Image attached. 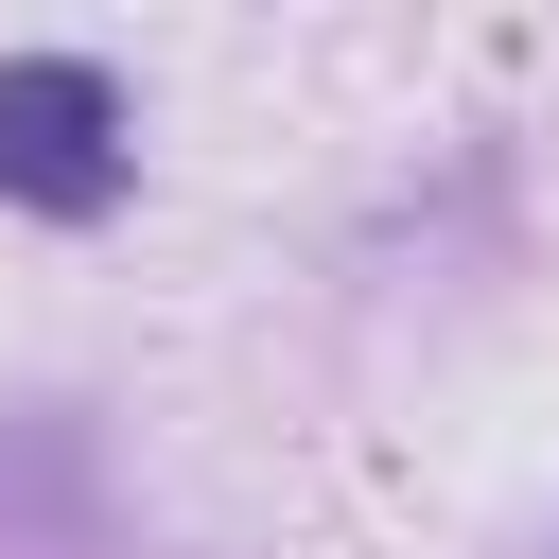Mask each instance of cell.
Segmentation results:
<instances>
[{
  "instance_id": "7a4b0ae2",
  "label": "cell",
  "mask_w": 559,
  "mask_h": 559,
  "mask_svg": "<svg viewBox=\"0 0 559 559\" xmlns=\"http://www.w3.org/2000/svg\"><path fill=\"white\" fill-rule=\"evenodd\" d=\"M0 542H35V559H105V507H87V437H70L52 402H17V419H0Z\"/></svg>"
},
{
  "instance_id": "6da1fadb",
  "label": "cell",
  "mask_w": 559,
  "mask_h": 559,
  "mask_svg": "<svg viewBox=\"0 0 559 559\" xmlns=\"http://www.w3.org/2000/svg\"><path fill=\"white\" fill-rule=\"evenodd\" d=\"M0 192L52 227H105L140 192V122H122L105 52H0Z\"/></svg>"
}]
</instances>
